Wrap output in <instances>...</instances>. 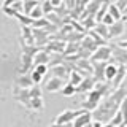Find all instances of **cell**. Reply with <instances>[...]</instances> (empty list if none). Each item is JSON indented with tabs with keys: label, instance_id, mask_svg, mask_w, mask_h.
Segmentation results:
<instances>
[{
	"label": "cell",
	"instance_id": "cell-27",
	"mask_svg": "<svg viewBox=\"0 0 127 127\" xmlns=\"http://www.w3.org/2000/svg\"><path fill=\"white\" fill-rule=\"evenodd\" d=\"M95 24H97V21H95L94 16H91V18L84 19V22H83V29H94Z\"/></svg>",
	"mask_w": 127,
	"mask_h": 127
},
{
	"label": "cell",
	"instance_id": "cell-10",
	"mask_svg": "<svg viewBox=\"0 0 127 127\" xmlns=\"http://www.w3.org/2000/svg\"><path fill=\"white\" fill-rule=\"evenodd\" d=\"M64 79H61V78H56V76H53V78H49L46 81V84H45V89L48 91V92H61L62 91V87H64Z\"/></svg>",
	"mask_w": 127,
	"mask_h": 127
},
{
	"label": "cell",
	"instance_id": "cell-16",
	"mask_svg": "<svg viewBox=\"0 0 127 127\" xmlns=\"http://www.w3.org/2000/svg\"><path fill=\"white\" fill-rule=\"evenodd\" d=\"M95 33L100 37L103 41H108L110 40V33H108V26H105V24H102V22H97L95 24V27L92 29Z\"/></svg>",
	"mask_w": 127,
	"mask_h": 127
},
{
	"label": "cell",
	"instance_id": "cell-18",
	"mask_svg": "<svg viewBox=\"0 0 127 127\" xmlns=\"http://www.w3.org/2000/svg\"><path fill=\"white\" fill-rule=\"evenodd\" d=\"M33 67V56L22 54L21 56V73H27Z\"/></svg>",
	"mask_w": 127,
	"mask_h": 127
},
{
	"label": "cell",
	"instance_id": "cell-17",
	"mask_svg": "<svg viewBox=\"0 0 127 127\" xmlns=\"http://www.w3.org/2000/svg\"><path fill=\"white\" fill-rule=\"evenodd\" d=\"M81 48H83V49H87L89 53H94V51L98 48V45L94 41L92 37H89V35H84V37H83V40H81Z\"/></svg>",
	"mask_w": 127,
	"mask_h": 127
},
{
	"label": "cell",
	"instance_id": "cell-22",
	"mask_svg": "<svg viewBox=\"0 0 127 127\" xmlns=\"http://www.w3.org/2000/svg\"><path fill=\"white\" fill-rule=\"evenodd\" d=\"M29 108H30V110H35V111H41V110H43V98H41V97L30 98Z\"/></svg>",
	"mask_w": 127,
	"mask_h": 127
},
{
	"label": "cell",
	"instance_id": "cell-30",
	"mask_svg": "<svg viewBox=\"0 0 127 127\" xmlns=\"http://www.w3.org/2000/svg\"><path fill=\"white\" fill-rule=\"evenodd\" d=\"M41 10H43V13H45V16L49 14V13H53V5L49 3V0H46V2L41 3Z\"/></svg>",
	"mask_w": 127,
	"mask_h": 127
},
{
	"label": "cell",
	"instance_id": "cell-7",
	"mask_svg": "<svg viewBox=\"0 0 127 127\" xmlns=\"http://www.w3.org/2000/svg\"><path fill=\"white\" fill-rule=\"evenodd\" d=\"M32 33H33L35 46L41 48V46L48 45V41H49V32H46L45 29H33L32 27Z\"/></svg>",
	"mask_w": 127,
	"mask_h": 127
},
{
	"label": "cell",
	"instance_id": "cell-28",
	"mask_svg": "<svg viewBox=\"0 0 127 127\" xmlns=\"http://www.w3.org/2000/svg\"><path fill=\"white\" fill-rule=\"evenodd\" d=\"M43 78H45V76H41V75L37 73L35 70H32V71H30V79H32V83H33V84H37V86H38L40 83L43 81Z\"/></svg>",
	"mask_w": 127,
	"mask_h": 127
},
{
	"label": "cell",
	"instance_id": "cell-31",
	"mask_svg": "<svg viewBox=\"0 0 127 127\" xmlns=\"http://www.w3.org/2000/svg\"><path fill=\"white\" fill-rule=\"evenodd\" d=\"M102 24H105V26H111V24L114 22V19L111 18V14L108 13V11H106L105 14H103V18H102V21H100Z\"/></svg>",
	"mask_w": 127,
	"mask_h": 127
},
{
	"label": "cell",
	"instance_id": "cell-34",
	"mask_svg": "<svg viewBox=\"0 0 127 127\" xmlns=\"http://www.w3.org/2000/svg\"><path fill=\"white\" fill-rule=\"evenodd\" d=\"M118 2V0H111V3H116Z\"/></svg>",
	"mask_w": 127,
	"mask_h": 127
},
{
	"label": "cell",
	"instance_id": "cell-32",
	"mask_svg": "<svg viewBox=\"0 0 127 127\" xmlns=\"http://www.w3.org/2000/svg\"><path fill=\"white\" fill-rule=\"evenodd\" d=\"M49 3L53 5V8H56V6H59L62 3V0H49Z\"/></svg>",
	"mask_w": 127,
	"mask_h": 127
},
{
	"label": "cell",
	"instance_id": "cell-8",
	"mask_svg": "<svg viewBox=\"0 0 127 127\" xmlns=\"http://www.w3.org/2000/svg\"><path fill=\"white\" fill-rule=\"evenodd\" d=\"M126 32V21L121 19V21H114L111 26H108V33L110 38H119L121 35H124Z\"/></svg>",
	"mask_w": 127,
	"mask_h": 127
},
{
	"label": "cell",
	"instance_id": "cell-33",
	"mask_svg": "<svg viewBox=\"0 0 127 127\" xmlns=\"http://www.w3.org/2000/svg\"><path fill=\"white\" fill-rule=\"evenodd\" d=\"M49 127H71V124H54V122H53Z\"/></svg>",
	"mask_w": 127,
	"mask_h": 127
},
{
	"label": "cell",
	"instance_id": "cell-6",
	"mask_svg": "<svg viewBox=\"0 0 127 127\" xmlns=\"http://www.w3.org/2000/svg\"><path fill=\"white\" fill-rule=\"evenodd\" d=\"M92 121H94V119H92V113H91V111L83 110L81 113H79L78 116L73 119L71 127H89Z\"/></svg>",
	"mask_w": 127,
	"mask_h": 127
},
{
	"label": "cell",
	"instance_id": "cell-3",
	"mask_svg": "<svg viewBox=\"0 0 127 127\" xmlns=\"http://www.w3.org/2000/svg\"><path fill=\"white\" fill-rule=\"evenodd\" d=\"M111 61V46L100 45L97 49L91 54V62H110Z\"/></svg>",
	"mask_w": 127,
	"mask_h": 127
},
{
	"label": "cell",
	"instance_id": "cell-23",
	"mask_svg": "<svg viewBox=\"0 0 127 127\" xmlns=\"http://www.w3.org/2000/svg\"><path fill=\"white\" fill-rule=\"evenodd\" d=\"M29 18L32 19V21H35V19H41V18H45V13H43V10H41V3H40V5H37V6L33 8V10L30 11Z\"/></svg>",
	"mask_w": 127,
	"mask_h": 127
},
{
	"label": "cell",
	"instance_id": "cell-12",
	"mask_svg": "<svg viewBox=\"0 0 127 127\" xmlns=\"http://www.w3.org/2000/svg\"><path fill=\"white\" fill-rule=\"evenodd\" d=\"M127 78V67L126 65H118V71H116V76L113 78V86L114 89H118V87H121L122 81Z\"/></svg>",
	"mask_w": 127,
	"mask_h": 127
},
{
	"label": "cell",
	"instance_id": "cell-9",
	"mask_svg": "<svg viewBox=\"0 0 127 127\" xmlns=\"http://www.w3.org/2000/svg\"><path fill=\"white\" fill-rule=\"evenodd\" d=\"M51 61V53H48L46 49H38L33 54V67L35 65H49Z\"/></svg>",
	"mask_w": 127,
	"mask_h": 127
},
{
	"label": "cell",
	"instance_id": "cell-24",
	"mask_svg": "<svg viewBox=\"0 0 127 127\" xmlns=\"http://www.w3.org/2000/svg\"><path fill=\"white\" fill-rule=\"evenodd\" d=\"M103 2H105V0H94L92 3H89V6H87V13L95 16V13L98 11V8L103 5Z\"/></svg>",
	"mask_w": 127,
	"mask_h": 127
},
{
	"label": "cell",
	"instance_id": "cell-5",
	"mask_svg": "<svg viewBox=\"0 0 127 127\" xmlns=\"http://www.w3.org/2000/svg\"><path fill=\"white\" fill-rule=\"evenodd\" d=\"M83 110H65L62 111L61 114H57V118L54 119V124H71L73 122V119L78 116L79 113H81Z\"/></svg>",
	"mask_w": 127,
	"mask_h": 127
},
{
	"label": "cell",
	"instance_id": "cell-19",
	"mask_svg": "<svg viewBox=\"0 0 127 127\" xmlns=\"http://www.w3.org/2000/svg\"><path fill=\"white\" fill-rule=\"evenodd\" d=\"M83 75L79 73L78 70H70V73H68V83L71 86H75V87H78L79 86V83L83 81Z\"/></svg>",
	"mask_w": 127,
	"mask_h": 127
},
{
	"label": "cell",
	"instance_id": "cell-36",
	"mask_svg": "<svg viewBox=\"0 0 127 127\" xmlns=\"http://www.w3.org/2000/svg\"><path fill=\"white\" fill-rule=\"evenodd\" d=\"M89 127H91V126H89Z\"/></svg>",
	"mask_w": 127,
	"mask_h": 127
},
{
	"label": "cell",
	"instance_id": "cell-21",
	"mask_svg": "<svg viewBox=\"0 0 127 127\" xmlns=\"http://www.w3.org/2000/svg\"><path fill=\"white\" fill-rule=\"evenodd\" d=\"M108 13L111 14V18H113L114 21H121V19H124V18H122V11L118 8L116 3H108Z\"/></svg>",
	"mask_w": 127,
	"mask_h": 127
},
{
	"label": "cell",
	"instance_id": "cell-1",
	"mask_svg": "<svg viewBox=\"0 0 127 127\" xmlns=\"http://www.w3.org/2000/svg\"><path fill=\"white\" fill-rule=\"evenodd\" d=\"M126 97H127V94L124 92V89H122V87H118L116 92H113L111 95H108V97H103L100 105L92 111V119L102 122V124L110 122L111 118L114 116V113L119 110L121 102L124 100Z\"/></svg>",
	"mask_w": 127,
	"mask_h": 127
},
{
	"label": "cell",
	"instance_id": "cell-25",
	"mask_svg": "<svg viewBox=\"0 0 127 127\" xmlns=\"http://www.w3.org/2000/svg\"><path fill=\"white\" fill-rule=\"evenodd\" d=\"M119 111H121V114H122V126H127V97L121 102Z\"/></svg>",
	"mask_w": 127,
	"mask_h": 127
},
{
	"label": "cell",
	"instance_id": "cell-14",
	"mask_svg": "<svg viewBox=\"0 0 127 127\" xmlns=\"http://www.w3.org/2000/svg\"><path fill=\"white\" fill-rule=\"evenodd\" d=\"M32 86H33V83L30 79V75L21 73V76L16 78V87H19V89H30Z\"/></svg>",
	"mask_w": 127,
	"mask_h": 127
},
{
	"label": "cell",
	"instance_id": "cell-13",
	"mask_svg": "<svg viewBox=\"0 0 127 127\" xmlns=\"http://www.w3.org/2000/svg\"><path fill=\"white\" fill-rule=\"evenodd\" d=\"M51 73H53V76L56 78H61V79H67L68 78V67H65L64 64H57V65H53V68H51Z\"/></svg>",
	"mask_w": 127,
	"mask_h": 127
},
{
	"label": "cell",
	"instance_id": "cell-29",
	"mask_svg": "<svg viewBox=\"0 0 127 127\" xmlns=\"http://www.w3.org/2000/svg\"><path fill=\"white\" fill-rule=\"evenodd\" d=\"M33 70L37 71V73H40L41 76H46V73L49 71V65H35Z\"/></svg>",
	"mask_w": 127,
	"mask_h": 127
},
{
	"label": "cell",
	"instance_id": "cell-11",
	"mask_svg": "<svg viewBox=\"0 0 127 127\" xmlns=\"http://www.w3.org/2000/svg\"><path fill=\"white\" fill-rule=\"evenodd\" d=\"M95 79L92 75H89V76H84L83 78V81L79 83V86L76 87V92H83V94H87L89 91H92L94 89V86H95Z\"/></svg>",
	"mask_w": 127,
	"mask_h": 127
},
{
	"label": "cell",
	"instance_id": "cell-35",
	"mask_svg": "<svg viewBox=\"0 0 127 127\" xmlns=\"http://www.w3.org/2000/svg\"><path fill=\"white\" fill-rule=\"evenodd\" d=\"M124 21H127V18H126V19H124Z\"/></svg>",
	"mask_w": 127,
	"mask_h": 127
},
{
	"label": "cell",
	"instance_id": "cell-20",
	"mask_svg": "<svg viewBox=\"0 0 127 127\" xmlns=\"http://www.w3.org/2000/svg\"><path fill=\"white\" fill-rule=\"evenodd\" d=\"M37 5H40V0H22V14L29 16Z\"/></svg>",
	"mask_w": 127,
	"mask_h": 127
},
{
	"label": "cell",
	"instance_id": "cell-26",
	"mask_svg": "<svg viewBox=\"0 0 127 127\" xmlns=\"http://www.w3.org/2000/svg\"><path fill=\"white\" fill-rule=\"evenodd\" d=\"M61 92L65 95V97H71L73 94H76V87L75 86H71L70 83H67V84H64V87H62V91Z\"/></svg>",
	"mask_w": 127,
	"mask_h": 127
},
{
	"label": "cell",
	"instance_id": "cell-15",
	"mask_svg": "<svg viewBox=\"0 0 127 127\" xmlns=\"http://www.w3.org/2000/svg\"><path fill=\"white\" fill-rule=\"evenodd\" d=\"M116 71H118L116 64H111V62L106 64L105 70H103V78H105V81H113V78L116 76Z\"/></svg>",
	"mask_w": 127,
	"mask_h": 127
},
{
	"label": "cell",
	"instance_id": "cell-2",
	"mask_svg": "<svg viewBox=\"0 0 127 127\" xmlns=\"http://www.w3.org/2000/svg\"><path fill=\"white\" fill-rule=\"evenodd\" d=\"M106 92H108V86H106L105 83H95L94 89L87 92L86 100L83 102V110L92 113V111L100 105V102L103 100V97H105Z\"/></svg>",
	"mask_w": 127,
	"mask_h": 127
},
{
	"label": "cell",
	"instance_id": "cell-4",
	"mask_svg": "<svg viewBox=\"0 0 127 127\" xmlns=\"http://www.w3.org/2000/svg\"><path fill=\"white\" fill-rule=\"evenodd\" d=\"M111 61L119 65H127V49L119 45H111Z\"/></svg>",
	"mask_w": 127,
	"mask_h": 127
}]
</instances>
